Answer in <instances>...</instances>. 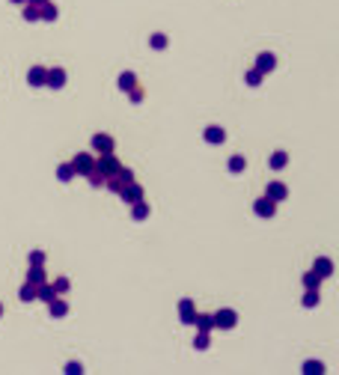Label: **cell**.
Here are the masks:
<instances>
[{
	"label": "cell",
	"mask_w": 339,
	"mask_h": 375,
	"mask_svg": "<svg viewBox=\"0 0 339 375\" xmlns=\"http://www.w3.org/2000/svg\"><path fill=\"white\" fill-rule=\"evenodd\" d=\"M128 182H134V170H128V167H119L116 173H110V176L104 179V188H107V191H113V194H119V191L128 185Z\"/></svg>",
	"instance_id": "1"
},
{
	"label": "cell",
	"mask_w": 339,
	"mask_h": 375,
	"mask_svg": "<svg viewBox=\"0 0 339 375\" xmlns=\"http://www.w3.org/2000/svg\"><path fill=\"white\" fill-rule=\"evenodd\" d=\"M211 322H214V327H217V331H232V327H235L238 324V313L235 310H217V313H214V316H211Z\"/></svg>",
	"instance_id": "2"
},
{
	"label": "cell",
	"mask_w": 339,
	"mask_h": 375,
	"mask_svg": "<svg viewBox=\"0 0 339 375\" xmlns=\"http://www.w3.org/2000/svg\"><path fill=\"white\" fill-rule=\"evenodd\" d=\"M122 164H119V158L113 152H104V155H95V170L102 173L104 179L110 176V173H116Z\"/></svg>",
	"instance_id": "3"
},
{
	"label": "cell",
	"mask_w": 339,
	"mask_h": 375,
	"mask_svg": "<svg viewBox=\"0 0 339 375\" xmlns=\"http://www.w3.org/2000/svg\"><path fill=\"white\" fill-rule=\"evenodd\" d=\"M71 170H75V176H86V173L95 167V155H89V152H78L71 161Z\"/></svg>",
	"instance_id": "4"
},
{
	"label": "cell",
	"mask_w": 339,
	"mask_h": 375,
	"mask_svg": "<svg viewBox=\"0 0 339 375\" xmlns=\"http://www.w3.org/2000/svg\"><path fill=\"white\" fill-rule=\"evenodd\" d=\"M89 143H92V152L95 155H104V152H113V149H116V140L110 134H92Z\"/></svg>",
	"instance_id": "5"
},
{
	"label": "cell",
	"mask_w": 339,
	"mask_h": 375,
	"mask_svg": "<svg viewBox=\"0 0 339 375\" xmlns=\"http://www.w3.org/2000/svg\"><path fill=\"white\" fill-rule=\"evenodd\" d=\"M253 212H256V218L271 221L274 215H277V203H274V200H268V197H259V200L253 203Z\"/></svg>",
	"instance_id": "6"
},
{
	"label": "cell",
	"mask_w": 339,
	"mask_h": 375,
	"mask_svg": "<svg viewBox=\"0 0 339 375\" xmlns=\"http://www.w3.org/2000/svg\"><path fill=\"white\" fill-rule=\"evenodd\" d=\"M265 197H268V200H274V203H283V200H288V188L283 185V182L271 179V182L265 185Z\"/></svg>",
	"instance_id": "7"
},
{
	"label": "cell",
	"mask_w": 339,
	"mask_h": 375,
	"mask_svg": "<svg viewBox=\"0 0 339 375\" xmlns=\"http://www.w3.org/2000/svg\"><path fill=\"white\" fill-rule=\"evenodd\" d=\"M119 197H122V203L131 205V203H137V200H146V191L137 185V182H128V185L119 191Z\"/></svg>",
	"instance_id": "8"
},
{
	"label": "cell",
	"mask_w": 339,
	"mask_h": 375,
	"mask_svg": "<svg viewBox=\"0 0 339 375\" xmlns=\"http://www.w3.org/2000/svg\"><path fill=\"white\" fill-rule=\"evenodd\" d=\"M68 81V75H66V68H48V78H45V86H51V89H63Z\"/></svg>",
	"instance_id": "9"
},
{
	"label": "cell",
	"mask_w": 339,
	"mask_h": 375,
	"mask_svg": "<svg viewBox=\"0 0 339 375\" xmlns=\"http://www.w3.org/2000/svg\"><path fill=\"white\" fill-rule=\"evenodd\" d=\"M193 316H197L193 301H190V298H182V301H179V319H182V324H193Z\"/></svg>",
	"instance_id": "10"
},
{
	"label": "cell",
	"mask_w": 339,
	"mask_h": 375,
	"mask_svg": "<svg viewBox=\"0 0 339 375\" xmlns=\"http://www.w3.org/2000/svg\"><path fill=\"white\" fill-rule=\"evenodd\" d=\"M312 271L319 274L322 280H327V277H333V259H327V256H319V259L312 262Z\"/></svg>",
	"instance_id": "11"
},
{
	"label": "cell",
	"mask_w": 339,
	"mask_h": 375,
	"mask_svg": "<svg viewBox=\"0 0 339 375\" xmlns=\"http://www.w3.org/2000/svg\"><path fill=\"white\" fill-rule=\"evenodd\" d=\"M203 140L205 143H211V146H221L223 140H226V131H223L221 125H208L203 131Z\"/></svg>",
	"instance_id": "12"
},
{
	"label": "cell",
	"mask_w": 339,
	"mask_h": 375,
	"mask_svg": "<svg viewBox=\"0 0 339 375\" xmlns=\"http://www.w3.org/2000/svg\"><path fill=\"white\" fill-rule=\"evenodd\" d=\"M256 68L262 72V75H268V72H274L277 68V57H274L271 51H262L259 57H256Z\"/></svg>",
	"instance_id": "13"
},
{
	"label": "cell",
	"mask_w": 339,
	"mask_h": 375,
	"mask_svg": "<svg viewBox=\"0 0 339 375\" xmlns=\"http://www.w3.org/2000/svg\"><path fill=\"white\" fill-rule=\"evenodd\" d=\"M45 78H48V68L45 66H33L27 72V84L30 86H45Z\"/></svg>",
	"instance_id": "14"
},
{
	"label": "cell",
	"mask_w": 339,
	"mask_h": 375,
	"mask_svg": "<svg viewBox=\"0 0 339 375\" xmlns=\"http://www.w3.org/2000/svg\"><path fill=\"white\" fill-rule=\"evenodd\" d=\"M48 310H51V316H54V319H63V316H68V301L57 295L54 301H48Z\"/></svg>",
	"instance_id": "15"
},
{
	"label": "cell",
	"mask_w": 339,
	"mask_h": 375,
	"mask_svg": "<svg viewBox=\"0 0 339 375\" xmlns=\"http://www.w3.org/2000/svg\"><path fill=\"white\" fill-rule=\"evenodd\" d=\"M54 298H57V292H54V286L48 283V280L36 286V301H45V304H48V301H54Z\"/></svg>",
	"instance_id": "16"
},
{
	"label": "cell",
	"mask_w": 339,
	"mask_h": 375,
	"mask_svg": "<svg viewBox=\"0 0 339 375\" xmlns=\"http://www.w3.org/2000/svg\"><path fill=\"white\" fill-rule=\"evenodd\" d=\"M57 6H54L51 0H45V3H39V21H57Z\"/></svg>",
	"instance_id": "17"
},
{
	"label": "cell",
	"mask_w": 339,
	"mask_h": 375,
	"mask_svg": "<svg viewBox=\"0 0 339 375\" xmlns=\"http://www.w3.org/2000/svg\"><path fill=\"white\" fill-rule=\"evenodd\" d=\"M149 212H152V208H149V203H146V200H137V203H131V218H134V221H146V218H149Z\"/></svg>",
	"instance_id": "18"
},
{
	"label": "cell",
	"mask_w": 339,
	"mask_h": 375,
	"mask_svg": "<svg viewBox=\"0 0 339 375\" xmlns=\"http://www.w3.org/2000/svg\"><path fill=\"white\" fill-rule=\"evenodd\" d=\"M45 280H48V274H45V265H30V271H27V283L39 286V283H45Z\"/></svg>",
	"instance_id": "19"
},
{
	"label": "cell",
	"mask_w": 339,
	"mask_h": 375,
	"mask_svg": "<svg viewBox=\"0 0 339 375\" xmlns=\"http://www.w3.org/2000/svg\"><path fill=\"white\" fill-rule=\"evenodd\" d=\"M116 86H119V89H122V92H128V89H134V86H137V75H134V72H122V75H119V78H116Z\"/></svg>",
	"instance_id": "20"
},
{
	"label": "cell",
	"mask_w": 339,
	"mask_h": 375,
	"mask_svg": "<svg viewBox=\"0 0 339 375\" xmlns=\"http://www.w3.org/2000/svg\"><path fill=\"white\" fill-rule=\"evenodd\" d=\"M193 324H197V331H205V334L214 331V322H211L208 313H197V316H193Z\"/></svg>",
	"instance_id": "21"
},
{
	"label": "cell",
	"mask_w": 339,
	"mask_h": 375,
	"mask_svg": "<svg viewBox=\"0 0 339 375\" xmlns=\"http://www.w3.org/2000/svg\"><path fill=\"white\" fill-rule=\"evenodd\" d=\"M286 164H288V152H283V149H277V152L268 158V167H271V170H283Z\"/></svg>",
	"instance_id": "22"
},
{
	"label": "cell",
	"mask_w": 339,
	"mask_h": 375,
	"mask_svg": "<svg viewBox=\"0 0 339 375\" xmlns=\"http://www.w3.org/2000/svg\"><path fill=\"white\" fill-rule=\"evenodd\" d=\"M226 167H229V173H244L247 170V158H244V155H232Z\"/></svg>",
	"instance_id": "23"
},
{
	"label": "cell",
	"mask_w": 339,
	"mask_h": 375,
	"mask_svg": "<svg viewBox=\"0 0 339 375\" xmlns=\"http://www.w3.org/2000/svg\"><path fill=\"white\" fill-rule=\"evenodd\" d=\"M167 45H170V39L164 33H152V36H149V48H152V51H164Z\"/></svg>",
	"instance_id": "24"
},
{
	"label": "cell",
	"mask_w": 339,
	"mask_h": 375,
	"mask_svg": "<svg viewBox=\"0 0 339 375\" xmlns=\"http://www.w3.org/2000/svg\"><path fill=\"white\" fill-rule=\"evenodd\" d=\"M18 298H21L24 304H30V301H36V286H33V283H24V286L18 289Z\"/></svg>",
	"instance_id": "25"
},
{
	"label": "cell",
	"mask_w": 339,
	"mask_h": 375,
	"mask_svg": "<svg viewBox=\"0 0 339 375\" xmlns=\"http://www.w3.org/2000/svg\"><path fill=\"white\" fill-rule=\"evenodd\" d=\"M262 81H265V75H262L259 68H250V72L244 75V84H247V86H259Z\"/></svg>",
	"instance_id": "26"
},
{
	"label": "cell",
	"mask_w": 339,
	"mask_h": 375,
	"mask_svg": "<svg viewBox=\"0 0 339 375\" xmlns=\"http://www.w3.org/2000/svg\"><path fill=\"white\" fill-rule=\"evenodd\" d=\"M21 6H24V12H21V15H24V21H30V24H33V21H39V6H36V3H21Z\"/></svg>",
	"instance_id": "27"
},
{
	"label": "cell",
	"mask_w": 339,
	"mask_h": 375,
	"mask_svg": "<svg viewBox=\"0 0 339 375\" xmlns=\"http://www.w3.org/2000/svg\"><path fill=\"white\" fill-rule=\"evenodd\" d=\"M319 286H322V277L316 271H306L304 274V289H319Z\"/></svg>",
	"instance_id": "28"
},
{
	"label": "cell",
	"mask_w": 339,
	"mask_h": 375,
	"mask_svg": "<svg viewBox=\"0 0 339 375\" xmlns=\"http://www.w3.org/2000/svg\"><path fill=\"white\" fill-rule=\"evenodd\" d=\"M304 372L306 375H322L324 372V363H322V360H306V363H304Z\"/></svg>",
	"instance_id": "29"
},
{
	"label": "cell",
	"mask_w": 339,
	"mask_h": 375,
	"mask_svg": "<svg viewBox=\"0 0 339 375\" xmlns=\"http://www.w3.org/2000/svg\"><path fill=\"white\" fill-rule=\"evenodd\" d=\"M57 179H60V182H71V179H75L71 164H60V167H57Z\"/></svg>",
	"instance_id": "30"
},
{
	"label": "cell",
	"mask_w": 339,
	"mask_h": 375,
	"mask_svg": "<svg viewBox=\"0 0 339 375\" xmlns=\"http://www.w3.org/2000/svg\"><path fill=\"white\" fill-rule=\"evenodd\" d=\"M301 304H304L306 310L316 307V304H319V289H306V292H304V301H301Z\"/></svg>",
	"instance_id": "31"
},
{
	"label": "cell",
	"mask_w": 339,
	"mask_h": 375,
	"mask_svg": "<svg viewBox=\"0 0 339 375\" xmlns=\"http://www.w3.org/2000/svg\"><path fill=\"white\" fill-rule=\"evenodd\" d=\"M51 286H54V292H57V295H66V292L71 289V283H68V277H57V280H54Z\"/></svg>",
	"instance_id": "32"
},
{
	"label": "cell",
	"mask_w": 339,
	"mask_h": 375,
	"mask_svg": "<svg viewBox=\"0 0 339 375\" xmlns=\"http://www.w3.org/2000/svg\"><path fill=\"white\" fill-rule=\"evenodd\" d=\"M193 345H197V351H205V348L211 345V337H208L205 331H200V334H197V340H193Z\"/></svg>",
	"instance_id": "33"
},
{
	"label": "cell",
	"mask_w": 339,
	"mask_h": 375,
	"mask_svg": "<svg viewBox=\"0 0 339 375\" xmlns=\"http://www.w3.org/2000/svg\"><path fill=\"white\" fill-rule=\"evenodd\" d=\"M86 179H89V185H92V188H102V185H104V176H102L99 170H95V167L86 173Z\"/></svg>",
	"instance_id": "34"
},
{
	"label": "cell",
	"mask_w": 339,
	"mask_h": 375,
	"mask_svg": "<svg viewBox=\"0 0 339 375\" xmlns=\"http://www.w3.org/2000/svg\"><path fill=\"white\" fill-rule=\"evenodd\" d=\"M63 372H66V375H81V372H84V366H81L78 360H68V363H66V369H63Z\"/></svg>",
	"instance_id": "35"
},
{
	"label": "cell",
	"mask_w": 339,
	"mask_h": 375,
	"mask_svg": "<svg viewBox=\"0 0 339 375\" xmlns=\"http://www.w3.org/2000/svg\"><path fill=\"white\" fill-rule=\"evenodd\" d=\"M27 262H30V265H45V253H42V250H30Z\"/></svg>",
	"instance_id": "36"
},
{
	"label": "cell",
	"mask_w": 339,
	"mask_h": 375,
	"mask_svg": "<svg viewBox=\"0 0 339 375\" xmlns=\"http://www.w3.org/2000/svg\"><path fill=\"white\" fill-rule=\"evenodd\" d=\"M128 99H131V102H134V104H140V102H143V99H146V92H143L140 86H134V89H128Z\"/></svg>",
	"instance_id": "37"
},
{
	"label": "cell",
	"mask_w": 339,
	"mask_h": 375,
	"mask_svg": "<svg viewBox=\"0 0 339 375\" xmlns=\"http://www.w3.org/2000/svg\"><path fill=\"white\" fill-rule=\"evenodd\" d=\"M27 3H36V6H39V3H45V0H27Z\"/></svg>",
	"instance_id": "38"
},
{
	"label": "cell",
	"mask_w": 339,
	"mask_h": 375,
	"mask_svg": "<svg viewBox=\"0 0 339 375\" xmlns=\"http://www.w3.org/2000/svg\"><path fill=\"white\" fill-rule=\"evenodd\" d=\"M9 3H18V6H21V3H27V0H9Z\"/></svg>",
	"instance_id": "39"
},
{
	"label": "cell",
	"mask_w": 339,
	"mask_h": 375,
	"mask_svg": "<svg viewBox=\"0 0 339 375\" xmlns=\"http://www.w3.org/2000/svg\"><path fill=\"white\" fill-rule=\"evenodd\" d=\"M0 316H3V304H0Z\"/></svg>",
	"instance_id": "40"
}]
</instances>
